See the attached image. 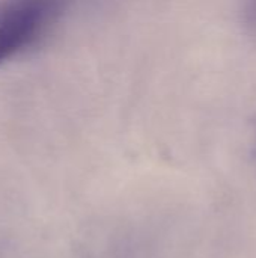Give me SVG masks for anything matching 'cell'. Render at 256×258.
I'll list each match as a JSON object with an SVG mask.
<instances>
[{"mask_svg": "<svg viewBox=\"0 0 256 258\" xmlns=\"http://www.w3.org/2000/svg\"><path fill=\"white\" fill-rule=\"evenodd\" d=\"M63 11L65 0H0V67L39 45Z\"/></svg>", "mask_w": 256, "mask_h": 258, "instance_id": "obj_1", "label": "cell"}, {"mask_svg": "<svg viewBox=\"0 0 256 258\" xmlns=\"http://www.w3.org/2000/svg\"><path fill=\"white\" fill-rule=\"evenodd\" d=\"M241 15L246 27L256 35V0H243Z\"/></svg>", "mask_w": 256, "mask_h": 258, "instance_id": "obj_2", "label": "cell"}, {"mask_svg": "<svg viewBox=\"0 0 256 258\" xmlns=\"http://www.w3.org/2000/svg\"><path fill=\"white\" fill-rule=\"evenodd\" d=\"M250 154H252V162H253V166H255V171H256V122H255V125H253V132H252Z\"/></svg>", "mask_w": 256, "mask_h": 258, "instance_id": "obj_3", "label": "cell"}]
</instances>
